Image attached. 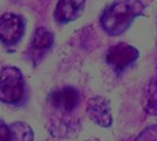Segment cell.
<instances>
[{"instance_id":"cell-1","label":"cell","mask_w":157,"mask_h":141,"mask_svg":"<svg viewBox=\"0 0 157 141\" xmlns=\"http://www.w3.org/2000/svg\"><path fill=\"white\" fill-rule=\"evenodd\" d=\"M139 0H118L109 5L102 13L100 24L109 35L117 36L125 32L132 21L144 11Z\"/></svg>"},{"instance_id":"cell-6","label":"cell","mask_w":157,"mask_h":141,"mask_svg":"<svg viewBox=\"0 0 157 141\" xmlns=\"http://www.w3.org/2000/svg\"><path fill=\"white\" fill-rule=\"evenodd\" d=\"M89 118L102 128H109L112 124V115L109 101L102 96L92 97L86 107Z\"/></svg>"},{"instance_id":"cell-10","label":"cell","mask_w":157,"mask_h":141,"mask_svg":"<svg viewBox=\"0 0 157 141\" xmlns=\"http://www.w3.org/2000/svg\"><path fill=\"white\" fill-rule=\"evenodd\" d=\"M9 140H33V132L30 127L23 122H15L9 127Z\"/></svg>"},{"instance_id":"cell-5","label":"cell","mask_w":157,"mask_h":141,"mask_svg":"<svg viewBox=\"0 0 157 141\" xmlns=\"http://www.w3.org/2000/svg\"><path fill=\"white\" fill-rule=\"evenodd\" d=\"M51 106L61 112L70 113L79 105L80 94L72 86H64L52 91L49 95Z\"/></svg>"},{"instance_id":"cell-2","label":"cell","mask_w":157,"mask_h":141,"mask_svg":"<svg viewBox=\"0 0 157 141\" xmlns=\"http://www.w3.org/2000/svg\"><path fill=\"white\" fill-rule=\"evenodd\" d=\"M24 79L17 67H5L0 72V101L6 105L19 103L24 95Z\"/></svg>"},{"instance_id":"cell-9","label":"cell","mask_w":157,"mask_h":141,"mask_svg":"<svg viewBox=\"0 0 157 141\" xmlns=\"http://www.w3.org/2000/svg\"><path fill=\"white\" fill-rule=\"evenodd\" d=\"M143 106L148 114L157 116V77L152 79L144 90Z\"/></svg>"},{"instance_id":"cell-11","label":"cell","mask_w":157,"mask_h":141,"mask_svg":"<svg viewBox=\"0 0 157 141\" xmlns=\"http://www.w3.org/2000/svg\"><path fill=\"white\" fill-rule=\"evenodd\" d=\"M9 140V128L0 119V141Z\"/></svg>"},{"instance_id":"cell-7","label":"cell","mask_w":157,"mask_h":141,"mask_svg":"<svg viewBox=\"0 0 157 141\" xmlns=\"http://www.w3.org/2000/svg\"><path fill=\"white\" fill-rule=\"evenodd\" d=\"M85 4L86 0H59L54 10L55 20L62 24L75 20L82 14Z\"/></svg>"},{"instance_id":"cell-4","label":"cell","mask_w":157,"mask_h":141,"mask_svg":"<svg viewBox=\"0 0 157 141\" xmlns=\"http://www.w3.org/2000/svg\"><path fill=\"white\" fill-rule=\"evenodd\" d=\"M24 33V22L20 16L6 13L0 17V40L6 45H15Z\"/></svg>"},{"instance_id":"cell-8","label":"cell","mask_w":157,"mask_h":141,"mask_svg":"<svg viewBox=\"0 0 157 141\" xmlns=\"http://www.w3.org/2000/svg\"><path fill=\"white\" fill-rule=\"evenodd\" d=\"M53 34L45 28H37L32 36L30 46L32 53L39 55L48 50L53 43Z\"/></svg>"},{"instance_id":"cell-3","label":"cell","mask_w":157,"mask_h":141,"mask_svg":"<svg viewBox=\"0 0 157 141\" xmlns=\"http://www.w3.org/2000/svg\"><path fill=\"white\" fill-rule=\"evenodd\" d=\"M138 56V50L134 47L126 43H118L109 49L106 61L117 73H122L136 61Z\"/></svg>"}]
</instances>
